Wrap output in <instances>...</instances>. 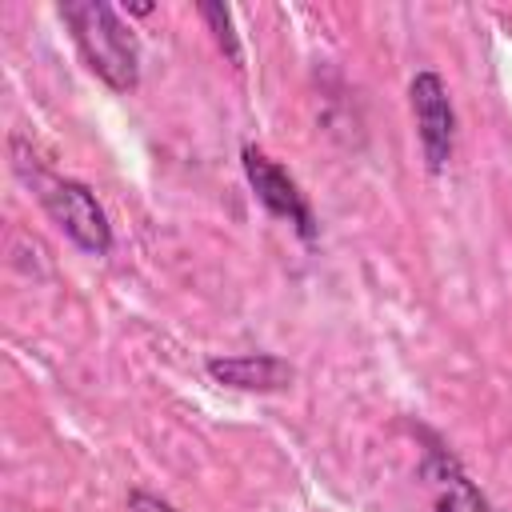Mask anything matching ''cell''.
<instances>
[{
    "instance_id": "52a82bcc",
    "label": "cell",
    "mask_w": 512,
    "mask_h": 512,
    "mask_svg": "<svg viewBox=\"0 0 512 512\" xmlns=\"http://www.w3.org/2000/svg\"><path fill=\"white\" fill-rule=\"evenodd\" d=\"M200 16L212 24V32H216V44L224 48V56H228L232 64H240V40H236V28H232V12H228L224 4H212V0H204V4H200Z\"/></svg>"
},
{
    "instance_id": "8992f818",
    "label": "cell",
    "mask_w": 512,
    "mask_h": 512,
    "mask_svg": "<svg viewBox=\"0 0 512 512\" xmlns=\"http://www.w3.org/2000/svg\"><path fill=\"white\" fill-rule=\"evenodd\" d=\"M420 480L428 484V496H432L436 512H492L488 496L464 476L456 456L444 452V448H428V456L420 464Z\"/></svg>"
},
{
    "instance_id": "5b68a950",
    "label": "cell",
    "mask_w": 512,
    "mask_h": 512,
    "mask_svg": "<svg viewBox=\"0 0 512 512\" xmlns=\"http://www.w3.org/2000/svg\"><path fill=\"white\" fill-rule=\"evenodd\" d=\"M208 376L236 392H284L296 380V368L272 352H240V356H208Z\"/></svg>"
},
{
    "instance_id": "277c9868",
    "label": "cell",
    "mask_w": 512,
    "mask_h": 512,
    "mask_svg": "<svg viewBox=\"0 0 512 512\" xmlns=\"http://www.w3.org/2000/svg\"><path fill=\"white\" fill-rule=\"evenodd\" d=\"M240 164H244V176H248V188L256 192V200H260L272 216L288 220L300 240L312 244V240H316V216H312V208H308L300 184H296L272 156H264L256 144H244V148H240Z\"/></svg>"
},
{
    "instance_id": "6da1fadb",
    "label": "cell",
    "mask_w": 512,
    "mask_h": 512,
    "mask_svg": "<svg viewBox=\"0 0 512 512\" xmlns=\"http://www.w3.org/2000/svg\"><path fill=\"white\" fill-rule=\"evenodd\" d=\"M60 20L92 76L112 92H132L140 84V40L108 0H64Z\"/></svg>"
},
{
    "instance_id": "7a4b0ae2",
    "label": "cell",
    "mask_w": 512,
    "mask_h": 512,
    "mask_svg": "<svg viewBox=\"0 0 512 512\" xmlns=\"http://www.w3.org/2000/svg\"><path fill=\"white\" fill-rule=\"evenodd\" d=\"M40 208L48 212V220L88 256H108L112 252V224L96 200V192L80 180H68V176H48L40 168H32L28 176Z\"/></svg>"
},
{
    "instance_id": "3957f363",
    "label": "cell",
    "mask_w": 512,
    "mask_h": 512,
    "mask_svg": "<svg viewBox=\"0 0 512 512\" xmlns=\"http://www.w3.org/2000/svg\"><path fill=\"white\" fill-rule=\"evenodd\" d=\"M408 100H412V120H416V140L424 152V168L436 176L448 168L452 148H456V108L452 96L444 88V80L436 72H416L408 84Z\"/></svg>"
},
{
    "instance_id": "ba28073f",
    "label": "cell",
    "mask_w": 512,
    "mask_h": 512,
    "mask_svg": "<svg viewBox=\"0 0 512 512\" xmlns=\"http://www.w3.org/2000/svg\"><path fill=\"white\" fill-rule=\"evenodd\" d=\"M128 508H132V512H176L168 500H160V496H152V492H132V496H128Z\"/></svg>"
}]
</instances>
